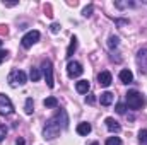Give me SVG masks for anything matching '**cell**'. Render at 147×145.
Masks as SVG:
<instances>
[{"instance_id":"16","label":"cell","mask_w":147,"mask_h":145,"mask_svg":"<svg viewBox=\"0 0 147 145\" xmlns=\"http://www.w3.org/2000/svg\"><path fill=\"white\" fill-rule=\"evenodd\" d=\"M43 104H45L46 108H57V106H58V101H57V97H46V99L43 101Z\"/></svg>"},{"instance_id":"19","label":"cell","mask_w":147,"mask_h":145,"mask_svg":"<svg viewBox=\"0 0 147 145\" xmlns=\"http://www.w3.org/2000/svg\"><path fill=\"white\" fill-rule=\"evenodd\" d=\"M29 77H31V80H33V82H38V80H39V77H41V73H39V70H38V68H31Z\"/></svg>"},{"instance_id":"1","label":"cell","mask_w":147,"mask_h":145,"mask_svg":"<svg viewBox=\"0 0 147 145\" xmlns=\"http://www.w3.org/2000/svg\"><path fill=\"white\" fill-rule=\"evenodd\" d=\"M60 130H62V126H60V113H58L55 118H51V119L46 123V126H45V130H43V137H45L46 140H51V138H55V137L60 135Z\"/></svg>"},{"instance_id":"3","label":"cell","mask_w":147,"mask_h":145,"mask_svg":"<svg viewBox=\"0 0 147 145\" xmlns=\"http://www.w3.org/2000/svg\"><path fill=\"white\" fill-rule=\"evenodd\" d=\"M26 80H28V77H26V73L22 72V70H12V72L9 73V77H7V82L10 84V87L24 85Z\"/></svg>"},{"instance_id":"30","label":"cell","mask_w":147,"mask_h":145,"mask_svg":"<svg viewBox=\"0 0 147 145\" xmlns=\"http://www.w3.org/2000/svg\"><path fill=\"white\" fill-rule=\"evenodd\" d=\"M91 145H99V144H98V142H92V144H91Z\"/></svg>"},{"instance_id":"14","label":"cell","mask_w":147,"mask_h":145,"mask_svg":"<svg viewBox=\"0 0 147 145\" xmlns=\"http://www.w3.org/2000/svg\"><path fill=\"white\" fill-rule=\"evenodd\" d=\"M120 80H121L123 84H130V82L134 80V73L130 72V70H121V72H120Z\"/></svg>"},{"instance_id":"13","label":"cell","mask_w":147,"mask_h":145,"mask_svg":"<svg viewBox=\"0 0 147 145\" xmlns=\"http://www.w3.org/2000/svg\"><path fill=\"white\" fill-rule=\"evenodd\" d=\"M91 130H92V128H91L89 123H79V125H77V133H79V135H89Z\"/></svg>"},{"instance_id":"22","label":"cell","mask_w":147,"mask_h":145,"mask_svg":"<svg viewBox=\"0 0 147 145\" xmlns=\"http://www.w3.org/2000/svg\"><path fill=\"white\" fill-rule=\"evenodd\" d=\"M92 10H94V7H92V5H87V7L82 10V15H84V17H89V15L92 14Z\"/></svg>"},{"instance_id":"27","label":"cell","mask_w":147,"mask_h":145,"mask_svg":"<svg viewBox=\"0 0 147 145\" xmlns=\"http://www.w3.org/2000/svg\"><path fill=\"white\" fill-rule=\"evenodd\" d=\"M7 55H9V51H3V50H0V63L7 58Z\"/></svg>"},{"instance_id":"18","label":"cell","mask_w":147,"mask_h":145,"mask_svg":"<svg viewBox=\"0 0 147 145\" xmlns=\"http://www.w3.org/2000/svg\"><path fill=\"white\" fill-rule=\"evenodd\" d=\"M139 142H140V145H147V130L139 132Z\"/></svg>"},{"instance_id":"24","label":"cell","mask_w":147,"mask_h":145,"mask_svg":"<svg viewBox=\"0 0 147 145\" xmlns=\"http://www.w3.org/2000/svg\"><path fill=\"white\" fill-rule=\"evenodd\" d=\"M116 113L123 114V113H125V104H121V103H120V104H116Z\"/></svg>"},{"instance_id":"28","label":"cell","mask_w":147,"mask_h":145,"mask_svg":"<svg viewBox=\"0 0 147 145\" xmlns=\"http://www.w3.org/2000/svg\"><path fill=\"white\" fill-rule=\"evenodd\" d=\"M16 145H24V140H22V138H19V140H17V144Z\"/></svg>"},{"instance_id":"8","label":"cell","mask_w":147,"mask_h":145,"mask_svg":"<svg viewBox=\"0 0 147 145\" xmlns=\"http://www.w3.org/2000/svg\"><path fill=\"white\" fill-rule=\"evenodd\" d=\"M137 65H139L140 72L147 73V50H139V53H137Z\"/></svg>"},{"instance_id":"25","label":"cell","mask_w":147,"mask_h":145,"mask_svg":"<svg viewBox=\"0 0 147 145\" xmlns=\"http://www.w3.org/2000/svg\"><path fill=\"white\" fill-rule=\"evenodd\" d=\"M94 101H96V97H94V94H89V96L86 97V103H89V104H94Z\"/></svg>"},{"instance_id":"15","label":"cell","mask_w":147,"mask_h":145,"mask_svg":"<svg viewBox=\"0 0 147 145\" xmlns=\"http://www.w3.org/2000/svg\"><path fill=\"white\" fill-rule=\"evenodd\" d=\"M75 50H77V38L72 36V39H70V44H69V48H67V55H65V56H67V58H70V56L74 55V51H75Z\"/></svg>"},{"instance_id":"9","label":"cell","mask_w":147,"mask_h":145,"mask_svg":"<svg viewBox=\"0 0 147 145\" xmlns=\"http://www.w3.org/2000/svg\"><path fill=\"white\" fill-rule=\"evenodd\" d=\"M98 80H99V85H103V87H108L111 84V80H113V77H111L110 72H101L98 75Z\"/></svg>"},{"instance_id":"23","label":"cell","mask_w":147,"mask_h":145,"mask_svg":"<svg viewBox=\"0 0 147 145\" xmlns=\"http://www.w3.org/2000/svg\"><path fill=\"white\" fill-rule=\"evenodd\" d=\"M5 135H7V126L5 125H0V142L5 138Z\"/></svg>"},{"instance_id":"4","label":"cell","mask_w":147,"mask_h":145,"mask_svg":"<svg viewBox=\"0 0 147 145\" xmlns=\"http://www.w3.org/2000/svg\"><path fill=\"white\" fill-rule=\"evenodd\" d=\"M43 75H45L46 85L51 89L55 84H53V67H51V62H50V60H45V62H43Z\"/></svg>"},{"instance_id":"11","label":"cell","mask_w":147,"mask_h":145,"mask_svg":"<svg viewBox=\"0 0 147 145\" xmlns=\"http://www.w3.org/2000/svg\"><path fill=\"white\" fill-rule=\"evenodd\" d=\"M89 82L87 80H79L77 84H75V89H77V92L79 94H87V91H89Z\"/></svg>"},{"instance_id":"5","label":"cell","mask_w":147,"mask_h":145,"mask_svg":"<svg viewBox=\"0 0 147 145\" xmlns=\"http://www.w3.org/2000/svg\"><path fill=\"white\" fill-rule=\"evenodd\" d=\"M38 39H39V33L38 31H29L22 36L21 44H22V48H31L34 43H38Z\"/></svg>"},{"instance_id":"10","label":"cell","mask_w":147,"mask_h":145,"mask_svg":"<svg viewBox=\"0 0 147 145\" xmlns=\"http://www.w3.org/2000/svg\"><path fill=\"white\" fill-rule=\"evenodd\" d=\"M105 123H106V126H108V130H110V132H115V133H118V132L121 130L120 123H118V121H115L113 118H106V119H105Z\"/></svg>"},{"instance_id":"6","label":"cell","mask_w":147,"mask_h":145,"mask_svg":"<svg viewBox=\"0 0 147 145\" xmlns=\"http://www.w3.org/2000/svg\"><path fill=\"white\" fill-rule=\"evenodd\" d=\"M82 72H84V68H82V65H80L79 62H69V65H67V73H69L70 79L80 77Z\"/></svg>"},{"instance_id":"12","label":"cell","mask_w":147,"mask_h":145,"mask_svg":"<svg viewBox=\"0 0 147 145\" xmlns=\"http://www.w3.org/2000/svg\"><path fill=\"white\" fill-rule=\"evenodd\" d=\"M113 99H115V96H113L111 92H103V94L99 96V103H101L103 106H110L111 103H113Z\"/></svg>"},{"instance_id":"2","label":"cell","mask_w":147,"mask_h":145,"mask_svg":"<svg viewBox=\"0 0 147 145\" xmlns=\"http://www.w3.org/2000/svg\"><path fill=\"white\" fill-rule=\"evenodd\" d=\"M127 104L130 109H140L146 104V101L139 91H128L127 92Z\"/></svg>"},{"instance_id":"17","label":"cell","mask_w":147,"mask_h":145,"mask_svg":"<svg viewBox=\"0 0 147 145\" xmlns=\"http://www.w3.org/2000/svg\"><path fill=\"white\" fill-rule=\"evenodd\" d=\"M33 108H34V104H33V99H31V97H28V99H26V106H24V111H26L28 114H31V113H33Z\"/></svg>"},{"instance_id":"31","label":"cell","mask_w":147,"mask_h":145,"mask_svg":"<svg viewBox=\"0 0 147 145\" xmlns=\"http://www.w3.org/2000/svg\"><path fill=\"white\" fill-rule=\"evenodd\" d=\"M0 46H2V39H0Z\"/></svg>"},{"instance_id":"21","label":"cell","mask_w":147,"mask_h":145,"mask_svg":"<svg viewBox=\"0 0 147 145\" xmlns=\"http://www.w3.org/2000/svg\"><path fill=\"white\" fill-rule=\"evenodd\" d=\"M118 41H120V39H118L116 36H110V41H108V46H110L111 50H113V48H116V46H118Z\"/></svg>"},{"instance_id":"26","label":"cell","mask_w":147,"mask_h":145,"mask_svg":"<svg viewBox=\"0 0 147 145\" xmlns=\"http://www.w3.org/2000/svg\"><path fill=\"white\" fill-rule=\"evenodd\" d=\"M58 31H60V24L53 22V24H51V33H58Z\"/></svg>"},{"instance_id":"7","label":"cell","mask_w":147,"mask_h":145,"mask_svg":"<svg viewBox=\"0 0 147 145\" xmlns=\"http://www.w3.org/2000/svg\"><path fill=\"white\" fill-rule=\"evenodd\" d=\"M12 101L5 96V94H0V114H10L12 113Z\"/></svg>"},{"instance_id":"20","label":"cell","mask_w":147,"mask_h":145,"mask_svg":"<svg viewBox=\"0 0 147 145\" xmlns=\"http://www.w3.org/2000/svg\"><path fill=\"white\" fill-rule=\"evenodd\" d=\"M105 145H121V140H120L118 137H110Z\"/></svg>"},{"instance_id":"29","label":"cell","mask_w":147,"mask_h":145,"mask_svg":"<svg viewBox=\"0 0 147 145\" xmlns=\"http://www.w3.org/2000/svg\"><path fill=\"white\" fill-rule=\"evenodd\" d=\"M0 33H7V29H3V26H0Z\"/></svg>"}]
</instances>
